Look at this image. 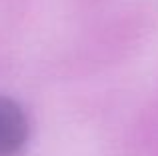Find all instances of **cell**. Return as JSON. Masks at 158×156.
Here are the masks:
<instances>
[{
  "mask_svg": "<svg viewBox=\"0 0 158 156\" xmlns=\"http://www.w3.org/2000/svg\"><path fill=\"white\" fill-rule=\"evenodd\" d=\"M28 120L14 100L0 96V154H14L24 146Z\"/></svg>",
  "mask_w": 158,
  "mask_h": 156,
  "instance_id": "cell-1",
  "label": "cell"
}]
</instances>
